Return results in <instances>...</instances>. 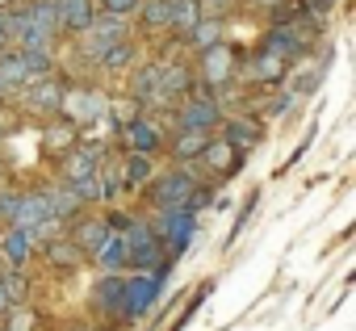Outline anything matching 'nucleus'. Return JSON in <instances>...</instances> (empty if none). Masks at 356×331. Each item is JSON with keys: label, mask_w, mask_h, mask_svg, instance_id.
<instances>
[{"label": "nucleus", "mask_w": 356, "mask_h": 331, "mask_svg": "<svg viewBox=\"0 0 356 331\" xmlns=\"http://www.w3.org/2000/svg\"><path fill=\"white\" fill-rule=\"evenodd\" d=\"M0 17H5L9 38L22 51H55V42L63 38L55 0H26L22 9H9V13H0Z\"/></svg>", "instance_id": "1"}, {"label": "nucleus", "mask_w": 356, "mask_h": 331, "mask_svg": "<svg viewBox=\"0 0 356 331\" xmlns=\"http://www.w3.org/2000/svg\"><path fill=\"white\" fill-rule=\"evenodd\" d=\"M101 163H105V147L97 143H76L59 163V181L72 185L84 206L101 202Z\"/></svg>", "instance_id": "2"}, {"label": "nucleus", "mask_w": 356, "mask_h": 331, "mask_svg": "<svg viewBox=\"0 0 356 331\" xmlns=\"http://www.w3.org/2000/svg\"><path fill=\"white\" fill-rule=\"evenodd\" d=\"M118 231H122V239H126V268L151 273V268H159V264H172V260L163 256V243H159V235L151 231L147 218H126Z\"/></svg>", "instance_id": "3"}, {"label": "nucleus", "mask_w": 356, "mask_h": 331, "mask_svg": "<svg viewBox=\"0 0 356 331\" xmlns=\"http://www.w3.org/2000/svg\"><path fill=\"white\" fill-rule=\"evenodd\" d=\"M168 268H172V264H159V268H151V273L126 277V285H122V323H138V318L151 314V306L159 302V289H163V281H168Z\"/></svg>", "instance_id": "4"}, {"label": "nucleus", "mask_w": 356, "mask_h": 331, "mask_svg": "<svg viewBox=\"0 0 356 331\" xmlns=\"http://www.w3.org/2000/svg\"><path fill=\"white\" fill-rule=\"evenodd\" d=\"M197 84L210 88V92H222L227 84H235L239 76V51L231 42H214L206 51H197V67H193Z\"/></svg>", "instance_id": "5"}, {"label": "nucleus", "mask_w": 356, "mask_h": 331, "mask_svg": "<svg viewBox=\"0 0 356 331\" xmlns=\"http://www.w3.org/2000/svg\"><path fill=\"white\" fill-rule=\"evenodd\" d=\"M197 189V177L189 172V163H176L172 172H159L147 181V202L155 210H181Z\"/></svg>", "instance_id": "6"}, {"label": "nucleus", "mask_w": 356, "mask_h": 331, "mask_svg": "<svg viewBox=\"0 0 356 331\" xmlns=\"http://www.w3.org/2000/svg\"><path fill=\"white\" fill-rule=\"evenodd\" d=\"M147 223H151V231L159 235L168 260H176V256L193 243V235H197V214H189L185 206H181V210H155V218H147Z\"/></svg>", "instance_id": "7"}, {"label": "nucleus", "mask_w": 356, "mask_h": 331, "mask_svg": "<svg viewBox=\"0 0 356 331\" xmlns=\"http://www.w3.org/2000/svg\"><path fill=\"white\" fill-rule=\"evenodd\" d=\"M122 38H130V17H109V13H97L92 22H88V30H80L76 34V47H80V55L88 59V63H97L113 42H122Z\"/></svg>", "instance_id": "8"}, {"label": "nucleus", "mask_w": 356, "mask_h": 331, "mask_svg": "<svg viewBox=\"0 0 356 331\" xmlns=\"http://www.w3.org/2000/svg\"><path fill=\"white\" fill-rule=\"evenodd\" d=\"M222 118H227V109L210 88H193L181 105H176V126H185V130H210L214 134L222 126Z\"/></svg>", "instance_id": "9"}, {"label": "nucleus", "mask_w": 356, "mask_h": 331, "mask_svg": "<svg viewBox=\"0 0 356 331\" xmlns=\"http://www.w3.org/2000/svg\"><path fill=\"white\" fill-rule=\"evenodd\" d=\"M63 92H67V84L55 80V72H51V76L30 80L26 88H17L13 97H17L22 109H30V113H38V118H59V109H63Z\"/></svg>", "instance_id": "10"}, {"label": "nucleus", "mask_w": 356, "mask_h": 331, "mask_svg": "<svg viewBox=\"0 0 356 331\" xmlns=\"http://www.w3.org/2000/svg\"><path fill=\"white\" fill-rule=\"evenodd\" d=\"M105 109H109V97L101 92V88H67L63 92V109H59V118H67L76 130L80 126H92V122H101L105 118Z\"/></svg>", "instance_id": "11"}, {"label": "nucleus", "mask_w": 356, "mask_h": 331, "mask_svg": "<svg viewBox=\"0 0 356 331\" xmlns=\"http://www.w3.org/2000/svg\"><path fill=\"white\" fill-rule=\"evenodd\" d=\"M122 143H126V151H138V155H155L163 143H168V134H163V126L151 118V113H134L126 126H122Z\"/></svg>", "instance_id": "12"}, {"label": "nucleus", "mask_w": 356, "mask_h": 331, "mask_svg": "<svg viewBox=\"0 0 356 331\" xmlns=\"http://www.w3.org/2000/svg\"><path fill=\"white\" fill-rule=\"evenodd\" d=\"M285 59H277L273 51H256V55H248V59H239V76L243 80H252V84H264V88H277V84H285Z\"/></svg>", "instance_id": "13"}, {"label": "nucleus", "mask_w": 356, "mask_h": 331, "mask_svg": "<svg viewBox=\"0 0 356 331\" xmlns=\"http://www.w3.org/2000/svg\"><path fill=\"white\" fill-rule=\"evenodd\" d=\"M197 163H202L206 172H214V177H235V172L243 168V151H239V147H231L227 138H210Z\"/></svg>", "instance_id": "14"}, {"label": "nucleus", "mask_w": 356, "mask_h": 331, "mask_svg": "<svg viewBox=\"0 0 356 331\" xmlns=\"http://www.w3.org/2000/svg\"><path fill=\"white\" fill-rule=\"evenodd\" d=\"M130 101H138V109H168L163 92H159V63H143L130 76Z\"/></svg>", "instance_id": "15"}, {"label": "nucleus", "mask_w": 356, "mask_h": 331, "mask_svg": "<svg viewBox=\"0 0 356 331\" xmlns=\"http://www.w3.org/2000/svg\"><path fill=\"white\" fill-rule=\"evenodd\" d=\"M109 235H113V223H109V218H97V214L76 218V231H72V239L80 243L84 260H97V252L109 243Z\"/></svg>", "instance_id": "16"}, {"label": "nucleus", "mask_w": 356, "mask_h": 331, "mask_svg": "<svg viewBox=\"0 0 356 331\" xmlns=\"http://www.w3.org/2000/svg\"><path fill=\"white\" fill-rule=\"evenodd\" d=\"M264 51H273L277 59H285V63H293V59H302L306 55V42H302V34L289 26V22H281V26H268V34H264V42H260Z\"/></svg>", "instance_id": "17"}, {"label": "nucleus", "mask_w": 356, "mask_h": 331, "mask_svg": "<svg viewBox=\"0 0 356 331\" xmlns=\"http://www.w3.org/2000/svg\"><path fill=\"white\" fill-rule=\"evenodd\" d=\"M210 138H214L210 130H185V126H176V134H172L163 147L172 151V159H176V163H197Z\"/></svg>", "instance_id": "18"}, {"label": "nucleus", "mask_w": 356, "mask_h": 331, "mask_svg": "<svg viewBox=\"0 0 356 331\" xmlns=\"http://www.w3.org/2000/svg\"><path fill=\"white\" fill-rule=\"evenodd\" d=\"M181 42L189 47V51H206V47H214V42H227V17H197L185 34H181Z\"/></svg>", "instance_id": "19"}, {"label": "nucleus", "mask_w": 356, "mask_h": 331, "mask_svg": "<svg viewBox=\"0 0 356 331\" xmlns=\"http://www.w3.org/2000/svg\"><path fill=\"white\" fill-rule=\"evenodd\" d=\"M122 285H126V277H118V273H105V277L97 281V289H92V310H97L101 318H122Z\"/></svg>", "instance_id": "20"}, {"label": "nucleus", "mask_w": 356, "mask_h": 331, "mask_svg": "<svg viewBox=\"0 0 356 331\" xmlns=\"http://www.w3.org/2000/svg\"><path fill=\"white\" fill-rule=\"evenodd\" d=\"M55 5H59V30L67 38L88 30V22L97 17V0H55Z\"/></svg>", "instance_id": "21"}, {"label": "nucleus", "mask_w": 356, "mask_h": 331, "mask_svg": "<svg viewBox=\"0 0 356 331\" xmlns=\"http://www.w3.org/2000/svg\"><path fill=\"white\" fill-rule=\"evenodd\" d=\"M222 138L231 143V147H239V151H252L256 143H260V122L256 118H248V113H235V118H222Z\"/></svg>", "instance_id": "22"}, {"label": "nucleus", "mask_w": 356, "mask_h": 331, "mask_svg": "<svg viewBox=\"0 0 356 331\" xmlns=\"http://www.w3.org/2000/svg\"><path fill=\"white\" fill-rule=\"evenodd\" d=\"M30 252H34V235L26 227H9L5 235H0V256H5L9 268H26Z\"/></svg>", "instance_id": "23"}, {"label": "nucleus", "mask_w": 356, "mask_h": 331, "mask_svg": "<svg viewBox=\"0 0 356 331\" xmlns=\"http://www.w3.org/2000/svg\"><path fill=\"white\" fill-rule=\"evenodd\" d=\"M34 76H30V63H26V51L22 47H9L5 55H0V84H5L9 92L26 88Z\"/></svg>", "instance_id": "24"}, {"label": "nucleus", "mask_w": 356, "mask_h": 331, "mask_svg": "<svg viewBox=\"0 0 356 331\" xmlns=\"http://www.w3.org/2000/svg\"><path fill=\"white\" fill-rule=\"evenodd\" d=\"M42 193H47V202H51V214L59 218V223H72V218H80V193L72 189V185H63V181H55V185H42Z\"/></svg>", "instance_id": "25"}, {"label": "nucleus", "mask_w": 356, "mask_h": 331, "mask_svg": "<svg viewBox=\"0 0 356 331\" xmlns=\"http://www.w3.org/2000/svg\"><path fill=\"white\" fill-rule=\"evenodd\" d=\"M42 252H47V260L55 264V268H80L84 264V252H80V243L76 239H67V235H55V239H47L42 243Z\"/></svg>", "instance_id": "26"}, {"label": "nucleus", "mask_w": 356, "mask_h": 331, "mask_svg": "<svg viewBox=\"0 0 356 331\" xmlns=\"http://www.w3.org/2000/svg\"><path fill=\"white\" fill-rule=\"evenodd\" d=\"M134 59H138L134 42H130V38H122V42H113V47L97 59V67H101V72H130V67H134Z\"/></svg>", "instance_id": "27"}, {"label": "nucleus", "mask_w": 356, "mask_h": 331, "mask_svg": "<svg viewBox=\"0 0 356 331\" xmlns=\"http://www.w3.org/2000/svg\"><path fill=\"white\" fill-rule=\"evenodd\" d=\"M134 17H138L143 30H168V22H172V0H143Z\"/></svg>", "instance_id": "28"}, {"label": "nucleus", "mask_w": 356, "mask_h": 331, "mask_svg": "<svg viewBox=\"0 0 356 331\" xmlns=\"http://www.w3.org/2000/svg\"><path fill=\"white\" fill-rule=\"evenodd\" d=\"M151 155H138V151H126V159H122V181H126V189H134V185H147L151 181Z\"/></svg>", "instance_id": "29"}, {"label": "nucleus", "mask_w": 356, "mask_h": 331, "mask_svg": "<svg viewBox=\"0 0 356 331\" xmlns=\"http://www.w3.org/2000/svg\"><path fill=\"white\" fill-rule=\"evenodd\" d=\"M197 17H202V0H172V22H168V34L181 38Z\"/></svg>", "instance_id": "30"}, {"label": "nucleus", "mask_w": 356, "mask_h": 331, "mask_svg": "<svg viewBox=\"0 0 356 331\" xmlns=\"http://www.w3.org/2000/svg\"><path fill=\"white\" fill-rule=\"evenodd\" d=\"M97 264H101L105 273H122V268H126V239H122V231H118V227H113L109 243L97 252Z\"/></svg>", "instance_id": "31"}, {"label": "nucleus", "mask_w": 356, "mask_h": 331, "mask_svg": "<svg viewBox=\"0 0 356 331\" xmlns=\"http://www.w3.org/2000/svg\"><path fill=\"white\" fill-rule=\"evenodd\" d=\"M122 189H126L122 168H113V163H101V202H113Z\"/></svg>", "instance_id": "32"}, {"label": "nucleus", "mask_w": 356, "mask_h": 331, "mask_svg": "<svg viewBox=\"0 0 356 331\" xmlns=\"http://www.w3.org/2000/svg\"><path fill=\"white\" fill-rule=\"evenodd\" d=\"M143 0H97V13H109V17H134Z\"/></svg>", "instance_id": "33"}, {"label": "nucleus", "mask_w": 356, "mask_h": 331, "mask_svg": "<svg viewBox=\"0 0 356 331\" xmlns=\"http://www.w3.org/2000/svg\"><path fill=\"white\" fill-rule=\"evenodd\" d=\"M0 281H5V293H9V302H13V306H22V302H26V277H22V268H9Z\"/></svg>", "instance_id": "34"}, {"label": "nucleus", "mask_w": 356, "mask_h": 331, "mask_svg": "<svg viewBox=\"0 0 356 331\" xmlns=\"http://www.w3.org/2000/svg\"><path fill=\"white\" fill-rule=\"evenodd\" d=\"M298 5H302L306 13H327V9L335 5V0H298Z\"/></svg>", "instance_id": "35"}, {"label": "nucleus", "mask_w": 356, "mask_h": 331, "mask_svg": "<svg viewBox=\"0 0 356 331\" xmlns=\"http://www.w3.org/2000/svg\"><path fill=\"white\" fill-rule=\"evenodd\" d=\"M13 47V38H9V26H5V17H0V55H5Z\"/></svg>", "instance_id": "36"}, {"label": "nucleus", "mask_w": 356, "mask_h": 331, "mask_svg": "<svg viewBox=\"0 0 356 331\" xmlns=\"http://www.w3.org/2000/svg\"><path fill=\"white\" fill-rule=\"evenodd\" d=\"M13 310V302H9V293H5V281H0V318H5Z\"/></svg>", "instance_id": "37"}, {"label": "nucleus", "mask_w": 356, "mask_h": 331, "mask_svg": "<svg viewBox=\"0 0 356 331\" xmlns=\"http://www.w3.org/2000/svg\"><path fill=\"white\" fill-rule=\"evenodd\" d=\"M9 97H13V92H9V88H5V84H0V101H9Z\"/></svg>", "instance_id": "38"}, {"label": "nucleus", "mask_w": 356, "mask_h": 331, "mask_svg": "<svg viewBox=\"0 0 356 331\" xmlns=\"http://www.w3.org/2000/svg\"><path fill=\"white\" fill-rule=\"evenodd\" d=\"M0 193H5V189H0Z\"/></svg>", "instance_id": "39"}]
</instances>
